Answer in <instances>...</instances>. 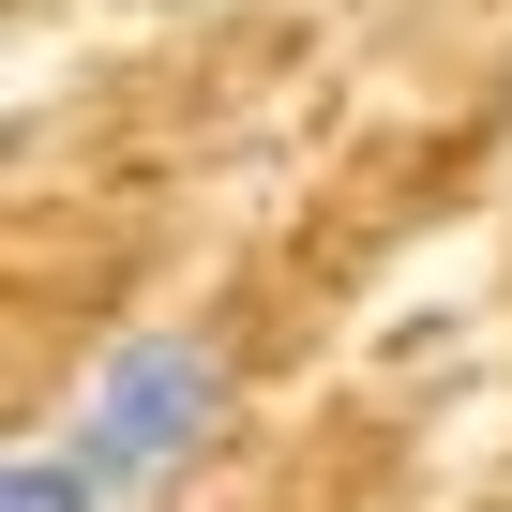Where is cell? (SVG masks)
Segmentation results:
<instances>
[{
    "label": "cell",
    "mask_w": 512,
    "mask_h": 512,
    "mask_svg": "<svg viewBox=\"0 0 512 512\" xmlns=\"http://www.w3.org/2000/svg\"><path fill=\"white\" fill-rule=\"evenodd\" d=\"M226 422V347L211 332H121L91 362V392L46 422V452L91 482V512H151Z\"/></svg>",
    "instance_id": "cell-1"
}]
</instances>
